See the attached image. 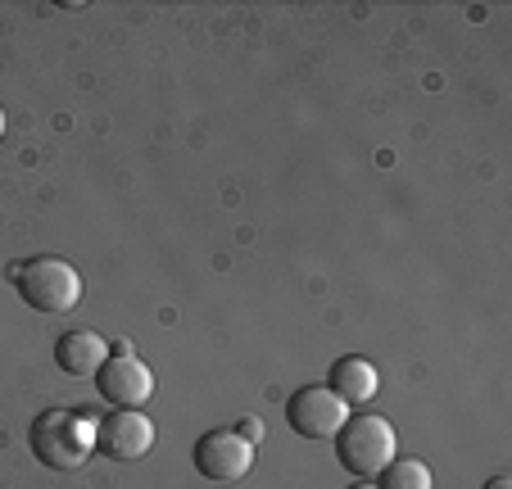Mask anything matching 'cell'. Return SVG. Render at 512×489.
Listing matches in <instances>:
<instances>
[{
	"instance_id": "9c48e42d",
	"label": "cell",
	"mask_w": 512,
	"mask_h": 489,
	"mask_svg": "<svg viewBox=\"0 0 512 489\" xmlns=\"http://www.w3.org/2000/svg\"><path fill=\"white\" fill-rule=\"evenodd\" d=\"M109 358V340L100 331H64L55 345V363L68 376H96Z\"/></svg>"
},
{
	"instance_id": "5b68a950",
	"label": "cell",
	"mask_w": 512,
	"mask_h": 489,
	"mask_svg": "<svg viewBox=\"0 0 512 489\" xmlns=\"http://www.w3.org/2000/svg\"><path fill=\"white\" fill-rule=\"evenodd\" d=\"M155 449V422L141 408H114L96 422V453L114 462H136Z\"/></svg>"
},
{
	"instance_id": "8992f818",
	"label": "cell",
	"mask_w": 512,
	"mask_h": 489,
	"mask_svg": "<svg viewBox=\"0 0 512 489\" xmlns=\"http://www.w3.org/2000/svg\"><path fill=\"white\" fill-rule=\"evenodd\" d=\"M191 462L204 480H213V485H232V480H241L245 471L254 467V449L236 431H209V435L195 440Z\"/></svg>"
},
{
	"instance_id": "3957f363",
	"label": "cell",
	"mask_w": 512,
	"mask_h": 489,
	"mask_svg": "<svg viewBox=\"0 0 512 489\" xmlns=\"http://www.w3.org/2000/svg\"><path fill=\"white\" fill-rule=\"evenodd\" d=\"M14 281H19L23 304L37 308V313H68L82 299L78 268L64 259H28L14 268Z\"/></svg>"
},
{
	"instance_id": "ba28073f",
	"label": "cell",
	"mask_w": 512,
	"mask_h": 489,
	"mask_svg": "<svg viewBox=\"0 0 512 489\" xmlns=\"http://www.w3.org/2000/svg\"><path fill=\"white\" fill-rule=\"evenodd\" d=\"M327 390L336 394L345 408H363V403H372V394L381 390V376H377V367L368 363V358H358V354H345V358H336L331 363V372H327Z\"/></svg>"
},
{
	"instance_id": "277c9868",
	"label": "cell",
	"mask_w": 512,
	"mask_h": 489,
	"mask_svg": "<svg viewBox=\"0 0 512 489\" xmlns=\"http://www.w3.org/2000/svg\"><path fill=\"white\" fill-rule=\"evenodd\" d=\"M345 417H349V408L327 390V385H304V390H295L286 403L290 431L304 435V440H336Z\"/></svg>"
},
{
	"instance_id": "8fae6325",
	"label": "cell",
	"mask_w": 512,
	"mask_h": 489,
	"mask_svg": "<svg viewBox=\"0 0 512 489\" xmlns=\"http://www.w3.org/2000/svg\"><path fill=\"white\" fill-rule=\"evenodd\" d=\"M236 435H241V440L254 449V444H263V422H259V417H241V422H236Z\"/></svg>"
},
{
	"instance_id": "7c38bea8",
	"label": "cell",
	"mask_w": 512,
	"mask_h": 489,
	"mask_svg": "<svg viewBox=\"0 0 512 489\" xmlns=\"http://www.w3.org/2000/svg\"><path fill=\"white\" fill-rule=\"evenodd\" d=\"M485 489H512V480L508 476H494V480H485Z\"/></svg>"
},
{
	"instance_id": "52a82bcc",
	"label": "cell",
	"mask_w": 512,
	"mask_h": 489,
	"mask_svg": "<svg viewBox=\"0 0 512 489\" xmlns=\"http://www.w3.org/2000/svg\"><path fill=\"white\" fill-rule=\"evenodd\" d=\"M96 390L114 408H141L155 394V372L141 363L136 354H109L105 367L96 372Z\"/></svg>"
},
{
	"instance_id": "5bb4252c",
	"label": "cell",
	"mask_w": 512,
	"mask_h": 489,
	"mask_svg": "<svg viewBox=\"0 0 512 489\" xmlns=\"http://www.w3.org/2000/svg\"><path fill=\"white\" fill-rule=\"evenodd\" d=\"M0 136H5V109H0Z\"/></svg>"
},
{
	"instance_id": "7a4b0ae2",
	"label": "cell",
	"mask_w": 512,
	"mask_h": 489,
	"mask_svg": "<svg viewBox=\"0 0 512 489\" xmlns=\"http://www.w3.org/2000/svg\"><path fill=\"white\" fill-rule=\"evenodd\" d=\"M399 440H395V426L377 413H349L345 426L336 431V458L345 471H354L358 480H372L395 462Z\"/></svg>"
},
{
	"instance_id": "30bf717a",
	"label": "cell",
	"mask_w": 512,
	"mask_h": 489,
	"mask_svg": "<svg viewBox=\"0 0 512 489\" xmlns=\"http://www.w3.org/2000/svg\"><path fill=\"white\" fill-rule=\"evenodd\" d=\"M377 489H435L431 485V467L417 458H395L386 471H381Z\"/></svg>"
},
{
	"instance_id": "4fadbf2b",
	"label": "cell",
	"mask_w": 512,
	"mask_h": 489,
	"mask_svg": "<svg viewBox=\"0 0 512 489\" xmlns=\"http://www.w3.org/2000/svg\"><path fill=\"white\" fill-rule=\"evenodd\" d=\"M349 489H377V485H372V480H358V485H349Z\"/></svg>"
},
{
	"instance_id": "6da1fadb",
	"label": "cell",
	"mask_w": 512,
	"mask_h": 489,
	"mask_svg": "<svg viewBox=\"0 0 512 489\" xmlns=\"http://www.w3.org/2000/svg\"><path fill=\"white\" fill-rule=\"evenodd\" d=\"M28 444L50 471H78L96 453V422H87L82 413H68V408H50L32 422Z\"/></svg>"
}]
</instances>
